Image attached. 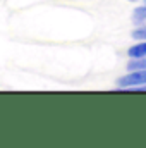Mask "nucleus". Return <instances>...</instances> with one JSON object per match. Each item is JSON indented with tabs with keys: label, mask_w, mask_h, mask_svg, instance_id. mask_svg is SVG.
<instances>
[{
	"label": "nucleus",
	"mask_w": 146,
	"mask_h": 148,
	"mask_svg": "<svg viewBox=\"0 0 146 148\" xmlns=\"http://www.w3.org/2000/svg\"><path fill=\"white\" fill-rule=\"evenodd\" d=\"M145 3H146V0H145Z\"/></svg>",
	"instance_id": "7"
},
{
	"label": "nucleus",
	"mask_w": 146,
	"mask_h": 148,
	"mask_svg": "<svg viewBox=\"0 0 146 148\" xmlns=\"http://www.w3.org/2000/svg\"><path fill=\"white\" fill-rule=\"evenodd\" d=\"M132 23L134 24H143V23H146V3L132 10Z\"/></svg>",
	"instance_id": "3"
},
{
	"label": "nucleus",
	"mask_w": 146,
	"mask_h": 148,
	"mask_svg": "<svg viewBox=\"0 0 146 148\" xmlns=\"http://www.w3.org/2000/svg\"><path fill=\"white\" fill-rule=\"evenodd\" d=\"M127 71H138V69H146V57L141 59H129L127 62Z\"/></svg>",
	"instance_id": "4"
},
{
	"label": "nucleus",
	"mask_w": 146,
	"mask_h": 148,
	"mask_svg": "<svg viewBox=\"0 0 146 148\" xmlns=\"http://www.w3.org/2000/svg\"><path fill=\"white\" fill-rule=\"evenodd\" d=\"M129 2H136V0H129Z\"/></svg>",
	"instance_id": "6"
},
{
	"label": "nucleus",
	"mask_w": 146,
	"mask_h": 148,
	"mask_svg": "<svg viewBox=\"0 0 146 148\" xmlns=\"http://www.w3.org/2000/svg\"><path fill=\"white\" fill-rule=\"evenodd\" d=\"M115 84H117V88H122V90H132V88L143 86V84H146V69L129 71L126 76L119 77Z\"/></svg>",
	"instance_id": "1"
},
{
	"label": "nucleus",
	"mask_w": 146,
	"mask_h": 148,
	"mask_svg": "<svg viewBox=\"0 0 146 148\" xmlns=\"http://www.w3.org/2000/svg\"><path fill=\"white\" fill-rule=\"evenodd\" d=\"M132 38L138 40V41L146 40V26H139V28H136V29L132 31Z\"/></svg>",
	"instance_id": "5"
},
{
	"label": "nucleus",
	"mask_w": 146,
	"mask_h": 148,
	"mask_svg": "<svg viewBox=\"0 0 146 148\" xmlns=\"http://www.w3.org/2000/svg\"><path fill=\"white\" fill-rule=\"evenodd\" d=\"M127 57H129V59H141V57H146V40H141V41H138L136 45L129 47Z\"/></svg>",
	"instance_id": "2"
}]
</instances>
